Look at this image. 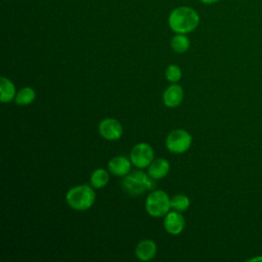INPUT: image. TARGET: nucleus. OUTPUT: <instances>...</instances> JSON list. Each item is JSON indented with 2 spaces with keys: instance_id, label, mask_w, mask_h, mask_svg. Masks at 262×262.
Masks as SVG:
<instances>
[{
  "instance_id": "obj_1",
  "label": "nucleus",
  "mask_w": 262,
  "mask_h": 262,
  "mask_svg": "<svg viewBox=\"0 0 262 262\" xmlns=\"http://www.w3.org/2000/svg\"><path fill=\"white\" fill-rule=\"evenodd\" d=\"M168 23L173 32L177 34H186L192 32L198 27L200 16L192 8L180 6L170 13Z\"/></svg>"
},
{
  "instance_id": "obj_2",
  "label": "nucleus",
  "mask_w": 262,
  "mask_h": 262,
  "mask_svg": "<svg viewBox=\"0 0 262 262\" xmlns=\"http://www.w3.org/2000/svg\"><path fill=\"white\" fill-rule=\"evenodd\" d=\"M156 186V180L143 171L128 173L122 181L123 189L132 196L141 194L147 190H154Z\"/></svg>"
},
{
  "instance_id": "obj_3",
  "label": "nucleus",
  "mask_w": 262,
  "mask_h": 262,
  "mask_svg": "<svg viewBox=\"0 0 262 262\" xmlns=\"http://www.w3.org/2000/svg\"><path fill=\"white\" fill-rule=\"evenodd\" d=\"M92 187L88 184L71 187L66 194L68 205L76 211H85L91 208L95 201V192Z\"/></svg>"
},
{
  "instance_id": "obj_4",
  "label": "nucleus",
  "mask_w": 262,
  "mask_h": 262,
  "mask_svg": "<svg viewBox=\"0 0 262 262\" xmlns=\"http://www.w3.org/2000/svg\"><path fill=\"white\" fill-rule=\"evenodd\" d=\"M170 200L171 199L164 190H152L145 200V210L147 214L156 218L165 217L171 209Z\"/></svg>"
},
{
  "instance_id": "obj_5",
  "label": "nucleus",
  "mask_w": 262,
  "mask_h": 262,
  "mask_svg": "<svg viewBox=\"0 0 262 262\" xmlns=\"http://www.w3.org/2000/svg\"><path fill=\"white\" fill-rule=\"evenodd\" d=\"M192 142L191 135L184 129H175L166 137V147L173 154H182L186 151Z\"/></svg>"
},
{
  "instance_id": "obj_6",
  "label": "nucleus",
  "mask_w": 262,
  "mask_h": 262,
  "mask_svg": "<svg viewBox=\"0 0 262 262\" xmlns=\"http://www.w3.org/2000/svg\"><path fill=\"white\" fill-rule=\"evenodd\" d=\"M130 160L135 167L139 169L146 168L154 161V149L148 143L139 142L131 149Z\"/></svg>"
},
{
  "instance_id": "obj_7",
  "label": "nucleus",
  "mask_w": 262,
  "mask_h": 262,
  "mask_svg": "<svg viewBox=\"0 0 262 262\" xmlns=\"http://www.w3.org/2000/svg\"><path fill=\"white\" fill-rule=\"evenodd\" d=\"M98 132L106 140L114 141L121 138L123 135L122 124L114 118H105L98 125Z\"/></svg>"
},
{
  "instance_id": "obj_8",
  "label": "nucleus",
  "mask_w": 262,
  "mask_h": 262,
  "mask_svg": "<svg viewBox=\"0 0 262 262\" xmlns=\"http://www.w3.org/2000/svg\"><path fill=\"white\" fill-rule=\"evenodd\" d=\"M185 221L182 214L178 211H169L164 218V227L170 234L176 235L182 232L184 229Z\"/></svg>"
},
{
  "instance_id": "obj_9",
  "label": "nucleus",
  "mask_w": 262,
  "mask_h": 262,
  "mask_svg": "<svg viewBox=\"0 0 262 262\" xmlns=\"http://www.w3.org/2000/svg\"><path fill=\"white\" fill-rule=\"evenodd\" d=\"M183 89L180 85L172 83L163 93V102L167 107L174 108L180 105L183 100Z\"/></svg>"
},
{
  "instance_id": "obj_10",
  "label": "nucleus",
  "mask_w": 262,
  "mask_h": 262,
  "mask_svg": "<svg viewBox=\"0 0 262 262\" xmlns=\"http://www.w3.org/2000/svg\"><path fill=\"white\" fill-rule=\"evenodd\" d=\"M131 160L123 156H117L110 160L107 167L110 172L115 176H126L131 169Z\"/></svg>"
},
{
  "instance_id": "obj_11",
  "label": "nucleus",
  "mask_w": 262,
  "mask_h": 262,
  "mask_svg": "<svg viewBox=\"0 0 262 262\" xmlns=\"http://www.w3.org/2000/svg\"><path fill=\"white\" fill-rule=\"evenodd\" d=\"M157 254V245L151 239H143L139 242L135 249V256L141 261H149Z\"/></svg>"
},
{
  "instance_id": "obj_12",
  "label": "nucleus",
  "mask_w": 262,
  "mask_h": 262,
  "mask_svg": "<svg viewBox=\"0 0 262 262\" xmlns=\"http://www.w3.org/2000/svg\"><path fill=\"white\" fill-rule=\"evenodd\" d=\"M170 171V164L166 159L159 158L151 162L148 166L147 174L155 180L164 178Z\"/></svg>"
},
{
  "instance_id": "obj_13",
  "label": "nucleus",
  "mask_w": 262,
  "mask_h": 262,
  "mask_svg": "<svg viewBox=\"0 0 262 262\" xmlns=\"http://www.w3.org/2000/svg\"><path fill=\"white\" fill-rule=\"evenodd\" d=\"M0 100L4 103L13 100L16 95L14 84L6 77H1L0 79Z\"/></svg>"
},
{
  "instance_id": "obj_14",
  "label": "nucleus",
  "mask_w": 262,
  "mask_h": 262,
  "mask_svg": "<svg viewBox=\"0 0 262 262\" xmlns=\"http://www.w3.org/2000/svg\"><path fill=\"white\" fill-rule=\"evenodd\" d=\"M36 92L31 87H24L17 91L14 101L17 105H28L35 100Z\"/></svg>"
},
{
  "instance_id": "obj_15",
  "label": "nucleus",
  "mask_w": 262,
  "mask_h": 262,
  "mask_svg": "<svg viewBox=\"0 0 262 262\" xmlns=\"http://www.w3.org/2000/svg\"><path fill=\"white\" fill-rule=\"evenodd\" d=\"M108 182V173L103 168L95 169L90 176V184L94 188H102Z\"/></svg>"
},
{
  "instance_id": "obj_16",
  "label": "nucleus",
  "mask_w": 262,
  "mask_h": 262,
  "mask_svg": "<svg viewBox=\"0 0 262 262\" xmlns=\"http://www.w3.org/2000/svg\"><path fill=\"white\" fill-rule=\"evenodd\" d=\"M171 48L177 53H184L188 50L190 42L184 34H177L171 39Z\"/></svg>"
},
{
  "instance_id": "obj_17",
  "label": "nucleus",
  "mask_w": 262,
  "mask_h": 262,
  "mask_svg": "<svg viewBox=\"0 0 262 262\" xmlns=\"http://www.w3.org/2000/svg\"><path fill=\"white\" fill-rule=\"evenodd\" d=\"M189 205H190V201L188 196L185 194H176L170 200L171 209L178 212L185 211L186 209H188Z\"/></svg>"
},
{
  "instance_id": "obj_18",
  "label": "nucleus",
  "mask_w": 262,
  "mask_h": 262,
  "mask_svg": "<svg viewBox=\"0 0 262 262\" xmlns=\"http://www.w3.org/2000/svg\"><path fill=\"white\" fill-rule=\"evenodd\" d=\"M165 77L169 82L176 83L181 79L182 71L178 66L170 64L167 67V69L165 71Z\"/></svg>"
},
{
  "instance_id": "obj_19",
  "label": "nucleus",
  "mask_w": 262,
  "mask_h": 262,
  "mask_svg": "<svg viewBox=\"0 0 262 262\" xmlns=\"http://www.w3.org/2000/svg\"><path fill=\"white\" fill-rule=\"evenodd\" d=\"M200 1L205 3V4H213V3H216L219 0H200Z\"/></svg>"
},
{
  "instance_id": "obj_20",
  "label": "nucleus",
  "mask_w": 262,
  "mask_h": 262,
  "mask_svg": "<svg viewBox=\"0 0 262 262\" xmlns=\"http://www.w3.org/2000/svg\"><path fill=\"white\" fill-rule=\"evenodd\" d=\"M260 260H262V257H257V258L251 259V261H260Z\"/></svg>"
}]
</instances>
